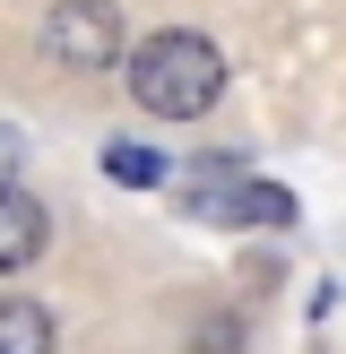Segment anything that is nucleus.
<instances>
[{
  "label": "nucleus",
  "instance_id": "obj_3",
  "mask_svg": "<svg viewBox=\"0 0 346 354\" xmlns=\"http://www.w3.org/2000/svg\"><path fill=\"white\" fill-rule=\"evenodd\" d=\"M44 242H52L44 199H35V190H17V182H0V277L35 268V259H44Z\"/></svg>",
  "mask_w": 346,
  "mask_h": 354
},
{
  "label": "nucleus",
  "instance_id": "obj_6",
  "mask_svg": "<svg viewBox=\"0 0 346 354\" xmlns=\"http://www.w3.org/2000/svg\"><path fill=\"white\" fill-rule=\"evenodd\" d=\"M104 173L130 182V190H156V182H165V156H147V147H104Z\"/></svg>",
  "mask_w": 346,
  "mask_h": 354
},
{
  "label": "nucleus",
  "instance_id": "obj_7",
  "mask_svg": "<svg viewBox=\"0 0 346 354\" xmlns=\"http://www.w3.org/2000/svg\"><path fill=\"white\" fill-rule=\"evenodd\" d=\"M234 346H242V328H234V320H208V328H199V346H190V354H234Z\"/></svg>",
  "mask_w": 346,
  "mask_h": 354
},
{
  "label": "nucleus",
  "instance_id": "obj_4",
  "mask_svg": "<svg viewBox=\"0 0 346 354\" xmlns=\"http://www.w3.org/2000/svg\"><path fill=\"white\" fill-rule=\"evenodd\" d=\"M0 354H52V311L44 303H0Z\"/></svg>",
  "mask_w": 346,
  "mask_h": 354
},
{
  "label": "nucleus",
  "instance_id": "obj_1",
  "mask_svg": "<svg viewBox=\"0 0 346 354\" xmlns=\"http://www.w3.org/2000/svg\"><path fill=\"white\" fill-rule=\"evenodd\" d=\"M130 95L156 121H199L225 95V52L208 35H190V26H165V35H147L130 52Z\"/></svg>",
  "mask_w": 346,
  "mask_h": 354
},
{
  "label": "nucleus",
  "instance_id": "obj_8",
  "mask_svg": "<svg viewBox=\"0 0 346 354\" xmlns=\"http://www.w3.org/2000/svg\"><path fill=\"white\" fill-rule=\"evenodd\" d=\"M17 165V130H0V173H9Z\"/></svg>",
  "mask_w": 346,
  "mask_h": 354
},
{
  "label": "nucleus",
  "instance_id": "obj_2",
  "mask_svg": "<svg viewBox=\"0 0 346 354\" xmlns=\"http://www.w3.org/2000/svg\"><path fill=\"white\" fill-rule=\"evenodd\" d=\"M44 52H52L61 69H104V61H121V9H113V0H52Z\"/></svg>",
  "mask_w": 346,
  "mask_h": 354
},
{
  "label": "nucleus",
  "instance_id": "obj_5",
  "mask_svg": "<svg viewBox=\"0 0 346 354\" xmlns=\"http://www.w3.org/2000/svg\"><path fill=\"white\" fill-rule=\"evenodd\" d=\"M225 216H251V225H294V199H286V190H277V182H234V190H225Z\"/></svg>",
  "mask_w": 346,
  "mask_h": 354
}]
</instances>
